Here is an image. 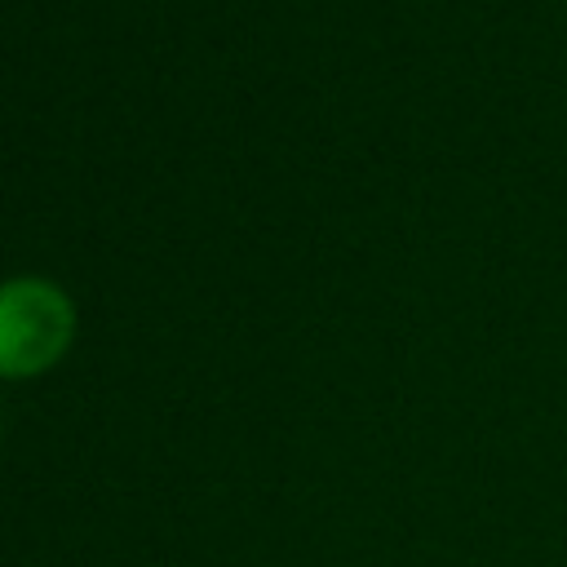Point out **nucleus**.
Here are the masks:
<instances>
[{
	"mask_svg": "<svg viewBox=\"0 0 567 567\" xmlns=\"http://www.w3.org/2000/svg\"><path fill=\"white\" fill-rule=\"evenodd\" d=\"M75 332L66 292L49 279L0 284V377H35L62 359Z\"/></svg>",
	"mask_w": 567,
	"mask_h": 567,
	"instance_id": "1",
	"label": "nucleus"
}]
</instances>
